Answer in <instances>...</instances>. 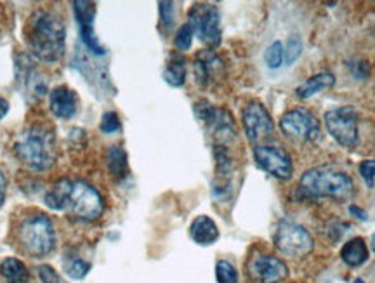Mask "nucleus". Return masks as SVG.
I'll use <instances>...</instances> for the list:
<instances>
[{
  "label": "nucleus",
  "instance_id": "nucleus-21",
  "mask_svg": "<svg viewBox=\"0 0 375 283\" xmlns=\"http://www.w3.org/2000/svg\"><path fill=\"white\" fill-rule=\"evenodd\" d=\"M64 271L71 280H83L90 271V263L83 257L70 256L64 259Z\"/></svg>",
  "mask_w": 375,
  "mask_h": 283
},
{
  "label": "nucleus",
  "instance_id": "nucleus-17",
  "mask_svg": "<svg viewBox=\"0 0 375 283\" xmlns=\"http://www.w3.org/2000/svg\"><path fill=\"white\" fill-rule=\"evenodd\" d=\"M341 259L349 268H358L365 264L369 261V247H367L365 240L356 237L344 243V247L341 249Z\"/></svg>",
  "mask_w": 375,
  "mask_h": 283
},
{
  "label": "nucleus",
  "instance_id": "nucleus-27",
  "mask_svg": "<svg viewBox=\"0 0 375 283\" xmlns=\"http://www.w3.org/2000/svg\"><path fill=\"white\" fill-rule=\"evenodd\" d=\"M37 275L42 283H67L63 280V277H61L53 266H49V264H42V266H39Z\"/></svg>",
  "mask_w": 375,
  "mask_h": 283
},
{
  "label": "nucleus",
  "instance_id": "nucleus-34",
  "mask_svg": "<svg viewBox=\"0 0 375 283\" xmlns=\"http://www.w3.org/2000/svg\"><path fill=\"white\" fill-rule=\"evenodd\" d=\"M370 243H372V249H374V252H375V233L372 235V240H370Z\"/></svg>",
  "mask_w": 375,
  "mask_h": 283
},
{
  "label": "nucleus",
  "instance_id": "nucleus-29",
  "mask_svg": "<svg viewBox=\"0 0 375 283\" xmlns=\"http://www.w3.org/2000/svg\"><path fill=\"white\" fill-rule=\"evenodd\" d=\"M358 170L367 186H369L370 190L375 188V160H363L360 163Z\"/></svg>",
  "mask_w": 375,
  "mask_h": 283
},
{
  "label": "nucleus",
  "instance_id": "nucleus-20",
  "mask_svg": "<svg viewBox=\"0 0 375 283\" xmlns=\"http://www.w3.org/2000/svg\"><path fill=\"white\" fill-rule=\"evenodd\" d=\"M107 165L111 176L123 177L127 174V153L122 146L113 144L107 153Z\"/></svg>",
  "mask_w": 375,
  "mask_h": 283
},
{
  "label": "nucleus",
  "instance_id": "nucleus-30",
  "mask_svg": "<svg viewBox=\"0 0 375 283\" xmlns=\"http://www.w3.org/2000/svg\"><path fill=\"white\" fill-rule=\"evenodd\" d=\"M160 21L165 27V30H170L174 25V4L172 2H160Z\"/></svg>",
  "mask_w": 375,
  "mask_h": 283
},
{
  "label": "nucleus",
  "instance_id": "nucleus-28",
  "mask_svg": "<svg viewBox=\"0 0 375 283\" xmlns=\"http://www.w3.org/2000/svg\"><path fill=\"white\" fill-rule=\"evenodd\" d=\"M348 68L353 77L358 78V81H367L370 77V64L367 61H349Z\"/></svg>",
  "mask_w": 375,
  "mask_h": 283
},
{
  "label": "nucleus",
  "instance_id": "nucleus-25",
  "mask_svg": "<svg viewBox=\"0 0 375 283\" xmlns=\"http://www.w3.org/2000/svg\"><path fill=\"white\" fill-rule=\"evenodd\" d=\"M193 37H195V28H193V25L188 21V23H184L183 27L177 30L176 37H174V46H176L179 50L191 49Z\"/></svg>",
  "mask_w": 375,
  "mask_h": 283
},
{
  "label": "nucleus",
  "instance_id": "nucleus-13",
  "mask_svg": "<svg viewBox=\"0 0 375 283\" xmlns=\"http://www.w3.org/2000/svg\"><path fill=\"white\" fill-rule=\"evenodd\" d=\"M49 106L54 117L68 120L79 110V96H76L75 90H71L67 85L54 87L49 94Z\"/></svg>",
  "mask_w": 375,
  "mask_h": 283
},
{
  "label": "nucleus",
  "instance_id": "nucleus-2",
  "mask_svg": "<svg viewBox=\"0 0 375 283\" xmlns=\"http://www.w3.org/2000/svg\"><path fill=\"white\" fill-rule=\"evenodd\" d=\"M28 47L35 60L54 64L63 57L67 47V28L50 11H37L30 18L27 32Z\"/></svg>",
  "mask_w": 375,
  "mask_h": 283
},
{
  "label": "nucleus",
  "instance_id": "nucleus-8",
  "mask_svg": "<svg viewBox=\"0 0 375 283\" xmlns=\"http://www.w3.org/2000/svg\"><path fill=\"white\" fill-rule=\"evenodd\" d=\"M189 23L203 43L214 49L221 43V14L212 4H196L189 11Z\"/></svg>",
  "mask_w": 375,
  "mask_h": 283
},
{
  "label": "nucleus",
  "instance_id": "nucleus-24",
  "mask_svg": "<svg viewBox=\"0 0 375 283\" xmlns=\"http://www.w3.org/2000/svg\"><path fill=\"white\" fill-rule=\"evenodd\" d=\"M302 49H304V43H302L301 35H290L289 41H287L285 46H283V54H285V61L287 64H294L299 56L302 54Z\"/></svg>",
  "mask_w": 375,
  "mask_h": 283
},
{
  "label": "nucleus",
  "instance_id": "nucleus-6",
  "mask_svg": "<svg viewBox=\"0 0 375 283\" xmlns=\"http://www.w3.org/2000/svg\"><path fill=\"white\" fill-rule=\"evenodd\" d=\"M273 242L280 254H283L285 257H292V259L309 256L315 249V240H313L311 233L304 226L289 219L280 221L275 235H273Z\"/></svg>",
  "mask_w": 375,
  "mask_h": 283
},
{
  "label": "nucleus",
  "instance_id": "nucleus-3",
  "mask_svg": "<svg viewBox=\"0 0 375 283\" xmlns=\"http://www.w3.org/2000/svg\"><path fill=\"white\" fill-rule=\"evenodd\" d=\"M16 158L32 170H47L56 162V134L47 125H35L25 129L16 137L13 146Z\"/></svg>",
  "mask_w": 375,
  "mask_h": 283
},
{
  "label": "nucleus",
  "instance_id": "nucleus-1",
  "mask_svg": "<svg viewBox=\"0 0 375 283\" xmlns=\"http://www.w3.org/2000/svg\"><path fill=\"white\" fill-rule=\"evenodd\" d=\"M43 203L54 212H67L86 223L97 221L104 212V198L86 181L61 179L43 197Z\"/></svg>",
  "mask_w": 375,
  "mask_h": 283
},
{
  "label": "nucleus",
  "instance_id": "nucleus-18",
  "mask_svg": "<svg viewBox=\"0 0 375 283\" xmlns=\"http://www.w3.org/2000/svg\"><path fill=\"white\" fill-rule=\"evenodd\" d=\"M0 275L7 283H27L30 280V271L27 264L18 257H6L0 263Z\"/></svg>",
  "mask_w": 375,
  "mask_h": 283
},
{
  "label": "nucleus",
  "instance_id": "nucleus-10",
  "mask_svg": "<svg viewBox=\"0 0 375 283\" xmlns=\"http://www.w3.org/2000/svg\"><path fill=\"white\" fill-rule=\"evenodd\" d=\"M254 158L256 163L280 181H289L294 174L292 157L276 144H259L254 148Z\"/></svg>",
  "mask_w": 375,
  "mask_h": 283
},
{
  "label": "nucleus",
  "instance_id": "nucleus-32",
  "mask_svg": "<svg viewBox=\"0 0 375 283\" xmlns=\"http://www.w3.org/2000/svg\"><path fill=\"white\" fill-rule=\"evenodd\" d=\"M349 212H351L353 216L358 217V219H362V221L369 219V214H367L365 210L360 209V207H356V205H349Z\"/></svg>",
  "mask_w": 375,
  "mask_h": 283
},
{
  "label": "nucleus",
  "instance_id": "nucleus-31",
  "mask_svg": "<svg viewBox=\"0 0 375 283\" xmlns=\"http://www.w3.org/2000/svg\"><path fill=\"white\" fill-rule=\"evenodd\" d=\"M6 191H7V179L4 176V170L0 169V207H2L4 200H6Z\"/></svg>",
  "mask_w": 375,
  "mask_h": 283
},
{
  "label": "nucleus",
  "instance_id": "nucleus-19",
  "mask_svg": "<svg viewBox=\"0 0 375 283\" xmlns=\"http://www.w3.org/2000/svg\"><path fill=\"white\" fill-rule=\"evenodd\" d=\"M163 81L170 87H183L186 82V61L183 57H172L163 70Z\"/></svg>",
  "mask_w": 375,
  "mask_h": 283
},
{
  "label": "nucleus",
  "instance_id": "nucleus-23",
  "mask_svg": "<svg viewBox=\"0 0 375 283\" xmlns=\"http://www.w3.org/2000/svg\"><path fill=\"white\" fill-rule=\"evenodd\" d=\"M216 280L217 283H238V271L229 261H217Z\"/></svg>",
  "mask_w": 375,
  "mask_h": 283
},
{
  "label": "nucleus",
  "instance_id": "nucleus-5",
  "mask_svg": "<svg viewBox=\"0 0 375 283\" xmlns=\"http://www.w3.org/2000/svg\"><path fill=\"white\" fill-rule=\"evenodd\" d=\"M16 242L32 259L49 256L56 249V230L53 219L43 212L23 217L16 228Z\"/></svg>",
  "mask_w": 375,
  "mask_h": 283
},
{
  "label": "nucleus",
  "instance_id": "nucleus-16",
  "mask_svg": "<svg viewBox=\"0 0 375 283\" xmlns=\"http://www.w3.org/2000/svg\"><path fill=\"white\" fill-rule=\"evenodd\" d=\"M334 85H336V77L330 71H322V74L313 75L311 78L302 82L296 89V96L299 99H308V97H313L315 94L323 92V90L330 89Z\"/></svg>",
  "mask_w": 375,
  "mask_h": 283
},
{
  "label": "nucleus",
  "instance_id": "nucleus-26",
  "mask_svg": "<svg viewBox=\"0 0 375 283\" xmlns=\"http://www.w3.org/2000/svg\"><path fill=\"white\" fill-rule=\"evenodd\" d=\"M100 129L101 132L104 134L120 132V129H122V122H120L118 115H116L115 111H107V113L103 115V118H101Z\"/></svg>",
  "mask_w": 375,
  "mask_h": 283
},
{
  "label": "nucleus",
  "instance_id": "nucleus-33",
  "mask_svg": "<svg viewBox=\"0 0 375 283\" xmlns=\"http://www.w3.org/2000/svg\"><path fill=\"white\" fill-rule=\"evenodd\" d=\"M7 113H9V103H7V99L0 97V120H2Z\"/></svg>",
  "mask_w": 375,
  "mask_h": 283
},
{
  "label": "nucleus",
  "instance_id": "nucleus-12",
  "mask_svg": "<svg viewBox=\"0 0 375 283\" xmlns=\"http://www.w3.org/2000/svg\"><path fill=\"white\" fill-rule=\"evenodd\" d=\"M242 123L247 137L252 143H257V141L268 137L275 129L271 115L268 113V110L259 101H250V103L245 104L242 111Z\"/></svg>",
  "mask_w": 375,
  "mask_h": 283
},
{
  "label": "nucleus",
  "instance_id": "nucleus-7",
  "mask_svg": "<svg viewBox=\"0 0 375 283\" xmlns=\"http://www.w3.org/2000/svg\"><path fill=\"white\" fill-rule=\"evenodd\" d=\"M330 136L344 148H355L358 144V113L351 106H341L329 110L323 117Z\"/></svg>",
  "mask_w": 375,
  "mask_h": 283
},
{
  "label": "nucleus",
  "instance_id": "nucleus-35",
  "mask_svg": "<svg viewBox=\"0 0 375 283\" xmlns=\"http://www.w3.org/2000/svg\"><path fill=\"white\" fill-rule=\"evenodd\" d=\"M353 283H365V282H363V280H362V278H356V280H355V282H353Z\"/></svg>",
  "mask_w": 375,
  "mask_h": 283
},
{
  "label": "nucleus",
  "instance_id": "nucleus-11",
  "mask_svg": "<svg viewBox=\"0 0 375 283\" xmlns=\"http://www.w3.org/2000/svg\"><path fill=\"white\" fill-rule=\"evenodd\" d=\"M247 270L249 277L257 283H280L289 277L287 264L271 254H257L250 257Z\"/></svg>",
  "mask_w": 375,
  "mask_h": 283
},
{
  "label": "nucleus",
  "instance_id": "nucleus-22",
  "mask_svg": "<svg viewBox=\"0 0 375 283\" xmlns=\"http://www.w3.org/2000/svg\"><path fill=\"white\" fill-rule=\"evenodd\" d=\"M264 61H266V64H268V68H271V70H278V68L283 64V61H285V54H283V43L280 41L273 42L271 46L266 49Z\"/></svg>",
  "mask_w": 375,
  "mask_h": 283
},
{
  "label": "nucleus",
  "instance_id": "nucleus-4",
  "mask_svg": "<svg viewBox=\"0 0 375 283\" xmlns=\"http://www.w3.org/2000/svg\"><path fill=\"white\" fill-rule=\"evenodd\" d=\"M297 195L302 198H332L348 202L355 197V183L342 170L332 167H315L302 174Z\"/></svg>",
  "mask_w": 375,
  "mask_h": 283
},
{
  "label": "nucleus",
  "instance_id": "nucleus-14",
  "mask_svg": "<svg viewBox=\"0 0 375 283\" xmlns=\"http://www.w3.org/2000/svg\"><path fill=\"white\" fill-rule=\"evenodd\" d=\"M223 61L219 60L212 49H205L198 53L195 60V78L202 87L209 85L210 78L217 77L223 71Z\"/></svg>",
  "mask_w": 375,
  "mask_h": 283
},
{
  "label": "nucleus",
  "instance_id": "nucleus-9",
  "mask_svg": "<svg viewBox=\"0 0 375 283\" xmlns=\"http://www.w3.org/2000/svg\"><path fill=\"white\" fill-rule=\"evenodd\" d=\"M280 129L287 137L302 143H311L320 137V122L306 108H294L280 118Z\"/></svg>",
  "mask_w": 375,
  "mask_h": 283
},
{
  "label": "nucleus",
  "instance_id": "nucleus-15",
  "mask_svg": "<svg viewBox=\"0 0 375 283\" xmlns=\"http://www.w3.org/2000/svg\"><path fill=\"white\" fill-rule=\"evenodd\" d=\"M189 237L196 245H214L219 240V228L209 216H196L189 226Z\"/></svg>",
  "mask_w": 375,
  "mask_h": 283
}]
</instances>
